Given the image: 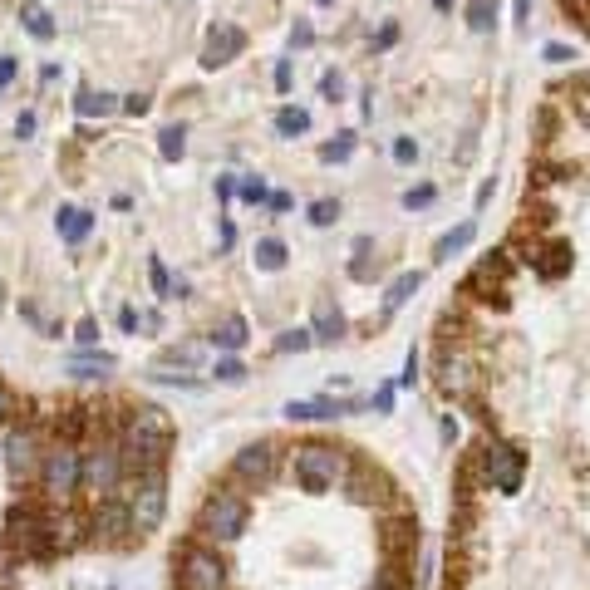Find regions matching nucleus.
I'll return each mask as SVG.
<instances>
[{"label":"nucleus","mask_w":590,"mask_h":590,"mask_svg":"<svg viewBox=\"0 0 590 590\" xmlns=\"http://www.w3.org/2000/svg\"><path fill=\"white\" fill-rule=\"evenodd\" d=\"M236 192V177H222V182H217V197H222V202H227V197H232Z\"/></svg>","instance_id":"obj_49"},{"label":"nucleus","mask_w":590,"mask_h":590,"mask_svg":"<svg viewBox=\"0 0 590 590\" xmlns=\"http://www.w3.org/2000/svg\"><path fill=\"white\" fill-rule=\"evenodd\" d=\"M286 256H291V251H286V241H281V236H261L251 261H256V271H281V266H286Z\"/></svg>","instance_id":"obj_18"},{"label":"nucleus","mask_w":590,"mask_h":590,"mask_svg":"<svg viewBox=\"0 0 590 590\" xmlns=\"http://www.w3.org/2000/svg\"><path fill=\"white\" fill-rule=\"evenodd\" d=\"M310 335L320 340V345H335L340 335H345V315L325 300V305H315V325H310Z\"/></svg>","instance_id":"obj_16"},{"label":"nucleus","mask_w":590,"mask_h":590,"mask_svg":"<svg viewBox=\"0 0 590 590\" xmlns=\"http://www.w3.org/2000/svg\"><path fill=\"white\" fill-rule=\"evenodd\" d=\"M310 345H315V335H310V330H286V335L276 340V354H305Z\"/></svg>","instance_id":"obj_28"},{"label":"nucleus","mask_w":590,"mask_h":590,"mask_svg":"<svg viewBox=\"0 0 590 590\" xmlns=\"http://www.w3.org/2000/svg\"><path fill=\"white\" fill-rule=\"evenodd\" d=\"M369 409L389 413V409H394V389H389V384H384V389H374V399H369Z\"/></svg>","instance_id":"obj_40"},{"label":"nucleus","mask_w":590,"mask_h":590,"mask_svg":"<svg viewBox=\"0 0 590 590\" xmlns=\"http://www.w3.org/2000/svg\"><path fill=\"white\" fill-rule=\"evenodd\" d=\"M236 192H241V197H246V202H266V197H271V192H266V182H261V177H241V182H236Z\"/></svg>","instance_id":"obj_32"},{"label":"nucleus","mask_w":590,"mask_h":590,"mask_svg":"<svg viewBox=\"0 0 590 590\" xmlns=\"http://www.w3.org/2000/svg\"><path fill=\"white\" fill-rule=\"evenodd\" d=\"M295 463V477H300V487L305 492H325V487H335V477L345 472V458H340V448H330V443H300L291 453Z\"/></svg>","instance_id":"obj_5"},{"label":"nucleus","mask_w":590,"mask_h":590,"mask_svg":"<svg viewBox=\"0 0 590 590\" xmlns=\"http://www.w3.org/2000/svg\"><path fill=\"white\" fill-rule=\"evenodd\" d=\"M340 217V202L335 197H320V202H310V227H330Z\"/></svg>","instance_id":"obj_29"},{"label":"nucleus","mask_w":590,"mask_h":590,"mask_svg":"<svg viewBox=\"0 0 590 590\" xmlns=\"http://www.w3.org/2000/svg\"><path fill=\"white\" fill-rule=\"evenodd\" d=\"M123 502H128V527H133V536H148V531L163 527V512H168V477H163V468L138 472L128 482Z\"/></svg>","instance_id":"obj_3"},{"label":"nucleus","mask_w":590,"mask_h":590,"mask_svg":"<svg viewBox=\"0 0 590 590\" xmlns=\"http://www.w3.org/2000/svg\"><path fill=\"white\" fill-rule=\"evenodd\" d=\"M359 409H364L359 399H291V404H286V418L315 423V418H345V413H359Z\"/></svg>","instance_id":"obj_11"},{"label":"nucleus","mask_w":590,"mask_h":590,"mask_svg":"<svg viewBox=\"0 0 590 590\" xmlns=\"http://www.w3.org/2000/svg\"><path fill=\"white\" fill-rule=\"evenodd\" d=\"M74 109H79V118H109L114 109H123V104H118L114 94H94V89H79Z\"/></svg>","instance_id":"obj_20"},{"label":"nucleus","mask_w":590,"mask_h":590,"mask_svg":"<svg viewBox=\"0 0 590 590\" xmlns=\"http://www.w3.org/2000/svg\"><path fill=\"white\" fill-rule=\"evenodd\" d=\"M158 153H163L168 163H177V158L187 153V128H182V123H168V128L158 133Z\"/></svg>","instance_id":"obj_25"},{"label":"nucleus","mask_w":590,"mask_h":590,"mask_svg":"<svg viewBox=\"0 0 590 590\" xmlns=\"http://www.w3.org/2000/svg\"><path fill=\"white\" fill-rule=\"evenodd\" d=\"M148 281H153V291H158V295H168V291H173V281H168V266H163L158 256L148 261Z\"/></svg>","instance_id":"obj_33"},{"label":"nucleus","mask_w":590,"mask_h":590,"mask_svg":"<svg viewBox=\"0 0 590 590\" xmlns=\"http://www.w3.org/2000/svg\"><path fill=\"white\" fill-rule=\"evenodd\" d=\"M472 236H477V222H463V227L443 232V236H438V246H433V256H438V261H453L463 246H472Z\"/></svg>","instance_id":"obj_19"},{"label":"nucleus","mask_w":590,"mask_h":590,"mask_svg":"<svg viewBox=\"0 0 590 590\" xmlns=\"http://www.w3.org/2000/svg\"><path fill=\"white\" fill-rule=\"evenodd\" d=\"M197 359H202L197 345H173V350H168V364H197Z\"/></svg>","instance_id":"obj_36"},{"label":"nucleus","mask_w":590,"mask_h":590,"mask_svg":"<svg viewBox=\"0 0 590 590\" xmlns=\"http://www.w3.org/2000/svg\"><path fill=\"white\" fill-rule=\"evenodd\" d=\"M227 586V566L217 551L207 546H187L177 556V590H222Z\"/></svg>","instance_id":"obj_7"},{"label":"nucleus","mask_w":590,"mask_h":590,"mask_svg":"<svg viewBox=\"0 0 590 590\" xmlns=\"http://www.w3.org/2000/svg\"><path fill=\"white\" fill-rule=\"evenodd\" d=\"M374 590H394V586H374Z\"/></svg>","instance_id":"obj_51"},{"label":"nucleus","mask_w":590,"mask_h":590,"mask_svg":"<svg viewBox=\"0 0 590 590\" xmlns=\"http://www.w3.org/2000/svg\"><path fill=\"white\" fill-rule=\"evenodd\" d=\"M114 364H118L114 354H104V350H89V354H74V359H69L64 369H69L74 379H104V374H109Z\"/></svg>","instance_id":"obj_15"},{"label":"nucleus","mask_w":590,"mask_h":590,"mask_svg":"<svg viewBox=\"0 0 590 590\" xmlns=\"http://www.w3.org/2000/svg\"><path fill=\"white\" fill-rule=\"evenodd\" d=\"M118 325L133 335V330H138V310H133V305H123V310H118Z\"/></svg>","instance_id":"obj_45"},{"label":"nucleus","mask_w":590,"mask_h":590,"mask_svg":"<svg viewBox=\"0 0 590 590\" xmlns=\"http://www.w3.org/2000/svg\"><path fill=\"white\" fill-rule=\"evenodd\" d=\"M128 527V502L123 497H104V502H94V536H104V541H118Z\"/></svg>","instance_id":"obj_13"},{"label":"nucleus","mask_w":590,"mask_h":590,"mask_svg":"<svg viewBox=\"0 0 590 590\" xmlns=\"http://www.w3.org/2000/svg\"><path fill=\"white\" fill-rule=\"evenodd\" d=\"M271 468H276V448H271V443H251V448H241L236 463H232V472L241 477V482H266Z\"/></svg>","instance_id":"obj_12"},{"label":"nucleus","mask_w":590,"mask_h":590,"mask_svg":"<svg viewBox=\"0 0 590 590\" xmlns=\"http://www.w3.org/2000/svg\"><path fill=\"white\" fill-rule=\"evenodd\" d=\"M212 379H217V384H241V379H246V364H241V359H217Z\"/></svg>","instance_id":"obj_30"},{"label":"nucleus","mask_w":590,"mask_h":590,"mask_svg":"<svg viewBox=\"0 0 590 590\" xmlns=\"http://www.w3.org/2000/svg\"><path fill=\"white\" fill-rule=\"evenodd\" d=\"M10 413H15V394L0 384V423H10Z\"/></svg>","instance_id":"obj_43"},{"label":"nucleus","mask_w":590,"mask_h":590,"mask_svg":"<svg viewBox=\"0 0 590 590\" xmlns=\"http://www.w3.org/2000/svg\"><path fill=\"white\" fill-rule=\"evenodd\" d=\"M418 158V143L413 138H394V163H413Z\"/></svg>","instance_id":"obj_37"},{"label":"nucleus","mask_w":590,"mask_h":590,"mask_svg":"<svg viewBox=\"0 0 590 590\" xmlns=\"http://www.w3.org/2000/svg\"><path fill=\"white\" fill-rule=\"evenodd\" d=\"M55 227H59V236H64V241H84V236L94 232V217H89L84 207H59Z\"/></svg>","instance_id":"obj_17"},{"label":"nucleus","mask_w":590,"mask_h":590,"mask_svg":"<svg viewBox=\"0 0 590 590\" xmlns=\"http://www.w3.org/2000/svg\"><path fill=\"white\" fill-rule=\"evenodd\" d=\"M276 89H281V94H286V89H291V64H286V59H281V64H276Z\"/></svg>","instance_id":"obj_46"},{"label":"nucleus","mask_w":590,"mask_h":590,"mask_svg":"<svg viewBox=\"0 0 590 590\" xmlns=\"http://www.w3.org/2000/svg\"><path fill=\"white\" fill-rule=\"evenodd\" d=\"M492 192H497V182H482V187H477V207H487V202H492Z\"/></svg>","instance_id":"obj_48"},{"label":"nucleus","mask_w":590,"mask_h":590,"mask_svg":"<svg viewBox=\"0 0 590 590\" xmlns=\"http://www.w3.org/2000/svg\"><path fill=\"white\" fill-rule=\"evenodd\" d=\"M468 25L477 35L492 30V25H497V0H468Z\"/></svg>","instance_id":"obj_26"},{"label":"nucleus","mask_w":590,"mask_h":590,"mask_svg":"<svg viewBox=\"0 0 590 590\" xmlns=\"http://www.w3.org/2000/svg\"><path fill=\"white\" fill-rule=\"evenodd\" d=\"M413 379H418V350H409V359H404V374H399V389H413Z\"/></svg>","instance_id":"obj_38"},{"label":"nucleus","mask_w":590,"mask_h":590,"mask_svg":"<svg viewBox=\"0 0 590 590\" xmlns=\"http://www.w3.org/2000/svg\"><path fill=\"white\" fill-rule=\"evenodd\" d=\"M0 300H5V291H0Z\"/></svg>","instance_id":"obj_52"},{"label":"nucleus","mask_w":590,"mask_h":590,"mask_svg":"<svg viewBox=\"0 0 590 590\" xmlns=\"http://www.w3.org/2000/svg\"><path fill=\"white\" fill-rule=\"evenodd\" d=\"M118 443H123L128 472L163 468V463H168V448H173V418L158 409V404H138V409L123 413Z\"/></svg>","instance_id":"obj_1"},{"label":"nucleus","mask_w":590,"mask_h":590,"mask_svg":"<svg viewBox=\"0 0 590 590\" xmlns=\"http://www.w3.org/2000/svg\"><path fill=\"white\" fill-rule=\"evenodd\" d=\"M276 133H281V138H300V133H310V114L295 109V104L276 109Z\"/></svg>","instance_id":"obj_24"},{"label":"nucleus","mask_w":590,"mask_h":590,"mask_svg":"<svg viewBox=\"0 0 590 590\" xmlns=\"http://www.w3.org/2000/svg\"><path fill=\"white\" fill-rule=\"evenodd\" d=\"M433 5H438V10H453V0H433Z\"/></svg>","instance_id":"obj_50"},{"label":"nucleus","mask_w":590,"mask_h":590,"mask_svg":"<svg viewBox=\"0 0 590 590\" xmlns=\"http://www.w3.org/2000/svg\"><path fill=\"white\" fill-rule=\"evenodd\" d=\"M241 50H246V35H241L236 25H212V30H207V45H202V69H222V64H232Z\"/></svg>","instance_id":"obj_10"},{"label":"nucleus","mask_w":590,"mask_h":590,"mask_svg":"<svg viewBox=\"0 0 590 590\" xmlns=\"http://www.w3.org/2000/svg\"><path fill=\"white\" fill-rule=\"evenodd\" d=\"M20 25H25V35L40 40V45L55 40V20H50V10H45L40 0H25V5H20Z\"/></svg>","instance_id":"obj_14"},{"label":"nucleus","mask_w":590,"mask_h":590,"mask_svg":"<svg viewBox=\"0 0 590 590\" xmlns=\"http://www.w3.org/2000/svg\"><path fill=\"white\" fill-rule=\"evenodd\" d=\"M10 79H15V59H10V55H0V94L10 89Z\"/></svg>","instance_id":"obj_42"},{"label":"nucleus","mask_w":590,"mask_h":590,"mask_svg":"<svg viewBox=\"0 0 590 590\" xmlns=\"http://www.w3.org/2000/svg\"><path fill=\"white\" fill-rule=\"evenodd\" d=\"M541 55H546V64H566V59H576L571 50H566V45H546Z\"/></svg>","instance_id":"obj_41"},{"label":"nucleus","mask_w":590,"mask_h":590,"mask_svg":"<svg viewBox=\"0 0 590 590\" xmlns=\"http://www.w3.org/2000/svg\"><path fill=\"white\" fill-rule=\"evenodd\" d=\"M212 345H217V350H227V354H236L241 345H246V320H241V315H227V320L212 330Z\"/></svg>","instance_id":"obj_21"},{"label":"nucleus","mask_w":590,"mask_h":590,"mask_svg":"<svg viewBox=\"0 0 590 590\" xmlns=\"http://www.w3.org/2000/svg\"><path fill=\"white\" fill-rule=\"evenodd\" d=\"M74 340H79L84 350H94V345H99V325H94V320H79V330H74Z\"/></svg>","instance_id":"obj_34"},{"label":"nucleus","mask_w":590,"mask_h":590,"mask_svg":"<svg viewBox=\"0 0 590 590\" xmlns=\"http://www.w3.org/2000/svg\"><path fill=\"white\" fill-rule=\"evenodd\" d=\"M40 433L35 428H10V438H5V463L15 477H30V472H40Z\"/></svg>","instance_id":"obj_9"},{"label":"nucleus","mask_w":590,"mask_h":590,"mask_svg":"<svg viewBox=\"0 0 590 590\" xmlns=\"http://www.w3.org/2000/svg\"><path fill=\"white\" fill-rule=\"evenodd\" d=\"M522 472H527V458H522L512 443H487V448H482V477H487L497 492H517V487H522Z\"/></svg>","instance_id":"obj_8"},{"label":"nucleus","mask_w":590,"mask_h":590,"mask_svg":"<svg viewBox=\"0 0 590 590\" xmlns=\"http://www.w3.org/2000/svg\"><path fill=\"white\" fill-rule=\"evenodd\" d=\"M15 133H20V138H30V133H35V114H20V118H15Z\"/></svg>","instance_id":"obj_47"},{"label":"nucleus","mask_w":590,"mask_h":590,"mask_svg":"<svg viewBox=\"0 0 590 590\" xmlns=\"http://www.w3.org/2000/svg\"><path fill=\"white\" fill-rule=\"evenodd\" d=\"M320 94H325L330 104H340V94H345V74H340V69H330V74L320 79Z\"/></svg>","instance_id":"obj_31"},{"label":"nucleus","mask_w":590,"mask_h":590,"mask_svg":"<svg viewBox=\"0 0 590 590\" xmlns=\"http://www.w3.org/2000/svg\"><path fill=\"white\" fill-rule=\"evenodd\" d=\"M354 153V133H335L325 148H320V163H345Z\"/></svg>","instance_id":"obj_27"},{"label":"nucleus","mask_w":590,"mask_h":590,"mask_svg":"<svg viewBox=\"0 0 590 590\" xmlns=\"http://www.w3.org/2000/svg\"><path fill=\"white\" fill-rule=\"evenodd\" d=\"M433 197H438V192H433V187H409V192H404V207H428V202H433Z\"/></svg>","instance_id":"obj_35"},{"label":"nucleus","mask_w":590,"mask_h":590,"mask_svg":"<svg viewBox=\"0 0 590 590\" xmlns=\"http://www.w3.org/2000/svg\"><path fill=\"white\" fill-rule=\"evenodd\" d=\"M123 114L143 118V114H148V94H128V99H123Z\"/></svg>","instance_id":"obj_39"},{"label":"nucleus","mask_w":590,"mask_h":590,"mask_svg":"<svg viewBox=\"0 0 590 590\" xmlns=\"http://www.w3.org/2000/svg\"><path fill=\"white\" fill-rule=\"evenodd\" d=\"M443 389L458 394V399H468V389H472V369L463 364V359H453V354L443 359Z\"/></svg>","instance_id":"obj_22"},{"label":"nucleus","mask_w":590,"mask_h":590,"mask_svg":"<svg viewBox=\"0 0 590 590\" xmlns=\"http://www.w3.org/2000/svg\"><path fill=\"white\" fill-rule=\"evenodd\" d=\"M202 531L207 536H217V541H236L241 531H246V522H251V507H246V497H236V492H212L207 502H202Z\"/></svg>","instance_id":"obj_6"},{"label":"nucleus","mask_w":590,"mask_h":590,"mask_svg":"<svg viewBox=\"0 0 590 590\" xmlns=\"http://www.w3.org/2000/svg\"><path fill=\"white\" fill-rule=\"evenodd\" d=\"M418 286H423V276H418V271H404V276H399V281L384 291V315H394L399 305H409V295L418 291Z\"/></svg>","instance_id":"obj_23"},{"label":"nucleus","mask_w":590,"mask_h":590,"mask_svg":"<svg viewBox=\"0 0 590 590\" xmlns=\"http://www.w3.org/2000/svg\"><path fill=\"white\" fill-rule=\"evenodd\" d=\"M394 40H399V25H384V30H379V40H374V50H389Z\"/></svg>","instance_id":"obj_44"},{"label":"nucleus","mask_w":590,"mask_h":590,"mask_svg":"<svg viewBox=\"0 0 590 590\" xmlns=\"http://www.w3.org/2000/svg\"><path fill=\"white\" fill-rule=\"evenodd\" d=\"M138 472H128L123 458V443L118 438H99L84 448V477H79V492L89 502H104V497H123V487L133 482Z\"/></svg>","instance_id":"obj_2"},{"label":"nucleus","mask_w":590,"mask_h":590,"mask_svg":"<svg viewBox=\"0 0 590 590\" xmlns=\"http://www.w3.org/2000/svg\"><path fill=\"white\" fill-rule=\"evenodd\" d=\"M40 492L50 497V502H69L74 492H79V477H84V453L74 448V443H55V448H45V458H40Z\"/></svg>","instance_id":"obj_4"}]
</instances>
